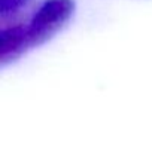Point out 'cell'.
Returning <instances> with one entry per match:
<instances>
[{
  "label": "cell",
  "mask_w": 152,
  "mask_h": 153,
  "mask_svg": "<svg viewBox=\"0 0 152 153\" xmlns=\"http://www.w3.org/2000/svg\"><path fill=\"white\" fill-rule=\"evenodd\" d=\"M73 9L72 0H46L33 18L28 28H24L27 40H39L57 28Z\"/></svg>",
  "instance_id": "cell-1"
},
{
  "label": "cell",
  "mask_w": 152,
  "mask_h": 153,
  "mask_svg": "<svg viewBox=\"0 0 152 153\" xmlns=\"http://www.w3.org/2000/svg\"><path fill=\"white\" fill-rule=\"evenodd\" d=\"M24 3H25V0H1V12L6 13V12L15 10Z\"/></svg>",
  "instance_id": "cell-2"
}]
</instances>
